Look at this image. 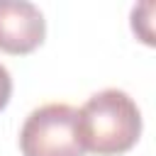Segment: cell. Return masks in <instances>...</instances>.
I'll return each instance as SVG.
<instances>
[{"mask_svg":"<svg viewBox=\"0 0 156 156\" xmlns=\"http://www.w3.org/2000/svg\"><path fill=\"white\" fill-rule=\"evenodd\" d=\"M78 127L85 154L122 156L141 136V110L129 93L105 88L93 93L78 110Z\"/></svg>","mask_w":156,"mask_h":156,"instance_id":"obj_1","label":"cell"},{"mask_svg":"<svg viewBox=\"0 0 156 156\" xmlns=\"http://www.w3.org/2000/svg\"><path fill=\"white\" fill-rule=\"evenodd\" d=\"M22 156H85L78 110L66 102H46L32 110L20 129Z\"/></svg>","mask_w":156,"mask_h":156,"instance_id":"obj_2","label":"cell"},{"mask_svg":"<svg viewBox=\"0 0 156 156\" xmlns=\"http://www.w3.org/2000/svg\"><path fill=\"white\" fill-rule=\"evenodd\" d=\"M46 20L27 0H0V51L27 56L44 44Z\"/></svg>","mask_w":156,"mask_h":156,"instance_id":"obj_3","label":"cell"},{"mask_svg":"<svg viewBox=\"0 0 156 156\" xmlns=\"http://www.w3.org/2000/svg\"><path fill=\"white\" fill-rule=\"evenodd\" d=\"M154 10H156V5L151 0L139 2V5L132 7V32L146 46H154L156 44L154 41Z\"/></svg>","mask_w":156,"mask_h":156,"instance_id":"obj_4","label":"cell"},{"mask_svg":"<svg viewBox=\"0 0 156 156\" xmlns=\"http://www.w3.org/2000/svg\"><path fill=\"white\" fill-rule=\"evenodd\" d=\"M10 98H12V76H10V71L0 63V112L7 107Z\"/></svg>","mask_w":156,"mask_h":156,"instance_id":"obj_5","label":"cell"}]
</instances>
